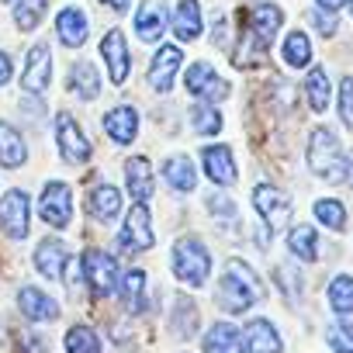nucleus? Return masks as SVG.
Listing matches in <instances>:
<instances>
[{
	"label": "nucleus",
	"instance_id": "nucleus-12",
	"mask_svg": "<svg viewBox=\"0 0 353 353\" xmlns=\"http://www.w3.org/2000/svg\"><path fill=\"white\" fill-rule=\"evenodd\" d=\"M101 56H104V63H108L111 83H125V80H128V70H132V56H128L125 35H121L118 28H111V32L101 39Z\"/></svg>",
	"mask_w": 353,
	"mask_h": 353
},
{
	"label": "nucleus",
	"instance_id": "nucleus-44",
	"mask_svg": "<svg viewBox=\"0 0 353 353\" xmlns=\"http://www.w3.org/2000/svg\"><path fill=\"white\" fill-rule=\"evenodd\" d=\"M315 4H319L322 11H339V8L346 4V0H315Z\"/></svg>",
	"mask_w": 353,
	"mask_h": 353
},
{
	"label": "nucleus",
	"instance_id": "nucleus-17",
	"mask_svg": "<svg viewBox=\"0 0 353 353\" xmlns=\"http://www.w3.org/2000/svg\"><path fill=\"white\" fill-rule=\"evenodd\" d=\"M104 132H108L118 145L132 142V139L139 135V111H135V108H128V104L111 108V111L104 114Z\"/></svg>",
	"mask_w": 353,
	"mask_h": 353
},
{
	"label": "nucleus",
	"instance_id": "nucleus-26",
	"mask_svg": "<svg viewBox=\"0 0 353 353\" xmlns=\"http://www.w3.org/2000/svg\"><path fill=\"white\" fill-rule=\"evenodd\" d=\"M87 208H90V215H94L97 222H111V219L121 212V194H118V188H111V184H97V188L90 191Z\"/></svg>",
	"mask_w": 353,
	"mask_h": 353
},
{
	"label": "nucleus",
	"instance_id": "nucleus-33",
	"mask_svg": "<svg viewBox=\"0 0 353 353\" xmlns=\"http://www.w3.org/2000/svg\"><path fill=\"white\" fill-rule=\"evenodd\" d=\"M329 305H332V312H339V315L353 312V277H350V274L332 277V284H329Z\"/></svg>",
	"mask_w": 353,
	"mask_h": 353
},
{
	"label": "nucleus",
	"instance_id": "nucleus-19",
	"mask_svg": "<svg viewBox=\"0 0 353 353\" xmlns=\"http://www.w3.org/2000/svg\"><path fill=\"white\" fill-rule=\"evenodd\" d=\"M243 343H246V353H281V336H277L274 322H267V319H253L243 329Z\"/></svg>",
	"mask_w": 353,
	"mask_h": 353
},
{
	"label": "nucleus",
	"instance_id": "nucleus-2",
	"mask_svg": "<svg viewBox=\"0 0 353 353\" xmlns=\"http://www.w3.org/2000/svg\"><path fill=\"white\" fill-rule=\"evenodd\" d=\"M308 166L315 176H325L329 184H343L350 181V159L343 156L339 149V139L332 128H312V139H308Z\"/></svg>",
	"mask_w": 353,
	"mask_h": 353
},
{
	"label": "nucleus",
	"instance_id": "nucleus-41",
	"mask_svg": "<svg viewBox=\"0 0 353 353\" xmlns=\"http://www.w3.org/2000/svg\"><path fill=\"white\" fill-rule=\"evenodd\" d=\"M312 25H315V32L319 35H336V18H332V11H322V8H315L312 11Z\"/></svg>",
	"mask_w": 353,
	"mask_h": 353
},
{
	"label": "nucleus",
	"instance_id": "nucleus-4",
	"mask_svg": "<svg viewBox=\"0 0 353 353\" xmlns=\"http://www.w3.org/2000/svg\"><path fill=\"white\" fill-rule=\"evenodd\" d=\"M80 270H83V281L90 288L94 298H111L114 288H118V267H114V256L101 253V250H87L83 260H80Z\"/></svg>",
	"mask_w": 353,
	"mask_h": 353
},
{
	"label": "nucleus",
	"instance_id": "nucleus-30",
	"mask_svg": "<svg viewBox=\"0 0 353 353\" xmlns=\"http://www.w3.org/2000/svg\"><path fill=\"white\" fill-rule=\"evenodd\" d=\"M284 63L294 66V70H305L312 63V42H308L305 32H291L284 39Z\"/></svg>",
	"mask_w": 353,
	"mask_h": 353
},
{
	"label": "nucleus",
	"instance_id": "nucleus-39",
	"mask_svg": "<svg viewBox=\"0 0 353 353\" xmlns=\"http://www.w3.org/2000/svg\"><path fill=\"white\" fill-rule=\"evenodd\" d=\"M194 325H198V308L191 305V301H181L176 305V319H173V329H176V336H194Z\"/></svg>",
	"mask_w": 353,
	"mask_h": 353
},
{
	"label": "nucleus",
	"instance_id": "nucleus-14",
	"mask_svg": "<svg viewBox=\"0 0 353 353\" xmlns=\"http://www.w3.org/2000/svg\"><path fill=\"white\" fill-rule=\"evenodd\" d=\"M181 66H184V52L181 49L176 46H159V52L152 56V66H149V83L159 94H166L173 87V77H176Z\"/></svg>",
	"mask_w": 353,
	"mask_h": 353
},
{
	"label": "nucleus",
	"instance_id": "nucleus-13",
	"mask_svg": "<svg viewBox=\"0 0 353 353\" xmlns=\"http://www.w3.org/2000/svg\"><path fill=\"white\" fill-rule=\"evenodd\" d=\"M52 80V52L49 46H32L28 49V63H25V77H21V87L28 94H42Z\"/></svg>",
	"mask_w": 353,
	"mask_h": 353
},
{
	"label": "nucleus",
	"instance_id": "nucleus-36",
	"mask_svg": "<svg viewBox=\"0 0 353 353\" xmlns=\"http://www.w3.org/2000/svg\"><path fill=\"white\" fill-rule=\"evenodd\" d=\"M46 4H49V0H18V4H14V21H18V28H21V32H32V28L42 21Z\"/></svg>",
	"mask_w": 353,
	"mask_h": 353
},
{
	"label": "nucleus",
	"instance_id": "nucleus-9",
	"mask_svg": "<svg viewBox=\"0 0 353 353\" xmlns=\"http://www.w3.org/2000/svg\"><path fill=\"white\" fill-rule=\"evenodd\" d=\"M0 225H4L8 239L21 243L28 236V194L25 191H8L0 201Z\"/></svg>",
	"mask_w": 353,
	"mask_h": 353
},
{
	"label": "nucleus",
	"instance_id": "nucleus-28",
	"mask_svg": "<svg viewBox=\"0 0 353 353\" xmlns=\"http://www.w3.org/2000/svg\"><path fill=\"white\" fill-rule=\"evenodd\" d=\"M70 90H73L77 97H83V101H94V97L101 94V77H97V70H94L90 63H77V66L70 70Z\"/></svg>",
	"mask_w": 353,
	"mask_h": 353
},
{
	"label": "nucleus",
	"instance_id": "nucleus-29",
	"mask_svg": "<svg viewBox=\"0 0 353 353\" xmlns=\"http://www.w3.org/2000/svg\"><path fill=\"white\" fill-rule=\"evenodd\" d=\"M288 250L298 260H305V263L319 260V236H315V229L312 225H294L291 236H288Z\"/></svg>",
	"mask_w": 353,
	"mask_h": 353
},
{
	"label": "nucleus",
	"instance_id": "nucleus-18",
	"mask_svg": "<svg viewBox=\"0 0 353 353\" xmlns=\"http://www.w3.org/2000/svg\"><path fill=\"white\" fill-rule=\"evenodd\" d=\"M125 184H128V191H132V198L139 205H149V198H152V163L145 156H132L128 159Z\"/></svg>",
	"mask_w": 353,
	"mask_h": 353
},
{
	"label": "nucleus",
	"instance_id": "nucleus-8",
	"mask_svg": "<svg viewBox=\"0 0 353 353\" xmlns=\"http://www.w3.org/2000/svg\"><path fill=\"white\" fill-rule=\"evenodd\" d=\"M253 205H256V212H260V219L267 222L270 232H277V229H284L291 222V201L270 184H260L253 191Z\"/></svg>",
	"mask_w": 353,
	"mask_h": 353
},
{
	"label": "nucleus",
	"instance_id": "nucleus-32",
	"mask_svg": "<svg viewBox=\"0 0 353 353\" xmlns=\"http://www.w3.org/2000/svg\"><path fill=\"white\" fill-rule=\"evenodd\" d=\"M121 298H125V305H128L135 315L145 308V274H142V270H128V274L121 277Z\"/></svg>",
	"mask_w": 353,
	"mask_h": 353
},
{
	"label": "nucleus",
	"instance_id": "nucleus-5",
	"mask_svg": "<svg viewBox=\"0 0 353 353\" xmlns=\"http://www.w3.org/2000/svg\"><path fill=\"white\" fill-rule=\"evenodd\" d=\"M39 215L46 219V225L52 229H66L70 215H73V191L63 181H49L42 198H39Z\"/></svg>",
	"mask_w": 353,
	"mask_h": 353
},
{
	"label": "nucleus",
	"instance_id": "nucleus-42",
	"mask_svg": "<svg viewBox=\"0 0 353 353\" xmlns=\"http://www.w3.org/2000/svg\"><path fill=\"white\" fill-rule=\"evenodd\" d=\"M208 208H212V212H222L219 219H232V215H236V205H232V201H229V198H225L222 191L208 194Z\"/></svg>",
	"mask_w": 353,
	"mask_h": 353
},
{
	"label": "nucleus",
	"instance_id": "nucleus-16",
	"mask_svg": "<svg viewBox=\"0 0 353 353\" xmlns=\"http://www.w3.org/2000/svg\"><path fill=\"white\" fill-rule=\"evenodd\" d=\"M281 25H284V14H281V8H274V4H256V8L250 11V35H253L263 49H270V42L277 39Z\"/></svg>",
	"mask_w": 353,
	"mask_h": 353
},
{
	"label": "nucleus",
	"instance_id": "nucleus-34",
	"mask_svg": "<svg viewBox=\"0 0 353 353\" xmlns=\"http://www.w3.org/2000/svg\"><path fill=\"white\" fill-rule=\"evenodd\" d=\"M191 125H194L198 135H215V132H222V114H219L215 104H194L191 108Z\"/></svg>",
	"mask_w": 353,
	"mask_h": 353
},
{
	"label": "nucleus",
	"instance_id": "nucleus-31",
	"mask_svg": "<svg viewBox=\"0 0 353 353\" xmlns=\"http://www.w3.org/2000/svg\"><path fill=\"white\" fill-rule=\"evenodd\" d=\"M305 94H308V108L312 111H325L329 108V73L322 66H315L305 80Z\"/></svg>",
	"mask_w": 353,
	"mask_h": 353
},
{
	"label": "nucleus",
	"instance_id": "nucleus-37",
	"mask_svg": "<svg viewBox=\"0 0 353 353\" xmlns=\"http://www.w3.org/2000/svg\"><path fill=\"white\" fill-rule=\"evenodd\" d=\"M325 343L332 353H353V322H332L325 329Z\"/></svg>",
	"mask_w": 353,
	"mask_h": 353
},
{
	"label": "nucleus",
	"instance_id": "nucleus-40",
	"mask_svg": "<svg viewBox=\"0 0 353 353\" xmlns=\"http://www.w3.org/2000/svg\"><path fill=\"white\" fill-rule=\"evenodd\" d=\"M339 118H343V125L353 132V77H346V80L339 83Z\"/></svg>",
	"mask_w": 353,
	"mask_h": 353
},
{
	"label": "nucleus",
	"instance_id": "nucleus-22",
	"mask_svg": "<svg viewBox=\"0 0 353 353\" xmlns=\"http://www.w3.org/2000/svg\"><path fill=\"white\" fill-rule=\"evenodd\" d=\"M18 305H21V312H25L32 322H49V319H59V305H56V301H52L46 291H39V288H21Z\"/></svg>",
	"mask_w": 353,
	"mask_h": 353
},
{
	"label": "nucleus",
	"instance_id": "nucleus-1",
	"mask_svg": "<svg viewBox=\"0 0 353 353\" xmlns=\"http://www.w3.org/2000/svg\"><path fill=\"white\" fill-rule=\"evenodd\" d=\"M260 298H263V281L253 274V267L243 260H229V267L219 281V305L225 312H246Z\"/></svg>",
	"mask_w": 353,
	"mask_h": 353
},
{
	"label": "nucleus",
	"instance_id": "nucleus-45",
	"mask_svg": "<svg viewBox=\"0 0 353 353\" xmlns=\"http://www.w3.org/2000/svg\"><path fill=\"white\" fill-rule=\"evenodd\" d=\"M101 4H108L111 11H125V8L132 4V0H101Z\"/></svg>",
	"mask_w": 353,
	"mask_h": 353
},
{
	"label": "nucleus",
	"instance_id": "nucleus-15",
	"mask_svg": "<svg viewBox=\"0 0 353 353\" xmlns=\"http://www.w3.org/2000/svg\"><path fill=\"white\" fill-rule=\"evenodd\" d=\"M166 0H145L135 11V35L142 42H159V35L166 32Z\"/></svg>",
	"mask_w": 353,
	"mask_h": 353
},
{
	"label": "nucleus",
	"instance_id": "nucleus-21",
	"mask_svg": "<svg viewBox=\"0 0 353 353\" xmlns=\"http://www.w3.org/2000/svg\"><path fill=\"white\" fill-rule=\"evenodd\" d=\"M66 260H70V253H66L63 239H42V246L35 250V267H39V274L49 277V281L63 277Z\"/></svg>",
	"mask_w": 353,
	"mask_h": 353
},
{
	"label": "nucleus",
	"instance_id": "nucleus-27",
	"mask_svg": "<svg viewBox=\"0 0 353 353\" xmlns=\"http://www.w3.org/2000/svg\"><path fill=\"white\" fill-rule=\"evenodd\" d=\"M25 156H28V149H25V139H21V132L14 128V125H8V121H0V166H21L25 163Z\"/></svg>",
	"mask_w": 353,
	"mask_h": 353
},
{
	"label": "nucleus",
	"instance_id": "nucleus-38",
	"mask_svg": "<svg viewBox=\"0 0 353 353\" xmlns=\"http://www.w3.org/2000/svg\"><path fill=\"white\" fill-rule=\"evenodd\" d=\"M315 219L325 225V229H332V232H339L343 225H346V208L339 205V201H315Z\"/></svg>",
	"mask_w": 353,
	"mask_h": 353
},
{
	"label": "nucleus",
	"instance_id": "nucleus-6",
	"mask_svg": "<svg viewBox=\"0 0 353 353\" xmlns=\"http://www.w3.org/2000/svg\"><path fill=\"white\" fill-rule=\"evenodd\" d=\"M118 243H121L128 253H142V250H149V246L156 243L152 215H149V208H145V205H139V201L132 205V212L125 215V225H121Z\"/></svg>",
	"mask_w": 353,
	"mask_h": 353
},
{
	"label": "nucleus",
	"instance_id": "nucleus-24",
	"mask_svg": "<svg viewBox=\"0 0 353 353\" xmlns=\"http://www.w3.org/2000/svg\"><path fill=\"white\" fill-rule=\"evenodd\" d=\"M173 35L181 42H194L201 35V8H198V0H181V4H176Z\"/></svg>",
	"mask_w": 353,
	"mask_h": 353
},
{
	"label": "nucleus",
	"instance_id": "nucleus-25",
	"mask_svg": "<svg viewBox=\"0 0 353 353\" xmlns=\"http://www.w3.org/2000/svg\"><path fill=\"white\" fill-rule=\"evenodd\" d=\"M205 353H243V336L232 322H215L205 332Z\"/></svg>",
	"mask_w": 353,
	"mask_h": 353
},
{
	"label": "nucleus",
	"instance_id": "nucleus-43",
	"mask_svg": "<svg viewBox=\"0 0 353 353\" xmlns=\"http://www.w3.org/2000/svg\"><path fill=\"white\" fill-rule=\"evenodd\" d=\"M11 73H14V66H11V56H8V52H0V87H4V83L11 80Z\"/></svg>",
	"mask_w": 353,
	"mask_h": 353
},
{
	"label": "nucleus",
	"instance_id": "nucleus-7",
	"mask_svg": "<svg viewBox=\"0 0 353 353\" xmlns=\"http://www.w3.org/2000/svg\"><path fill=\"white\" fill-rule=\"evenodd\" d=\"M56 142H59V152L66 163H87L90 159V142L83 135V128L77 125L73 114H59L56 118Z\"/></svg>",
	"mask_w": 353,
	"mask_h": 353
},
{
	"label": "nucleus",
	"instance_id": "nucleus-20",
	"mask_svg": "<svg viewBox=\"0 0 353 353\" xmlns=\"http://www.w3.org/2000/svg\"><path fill=\"white\" fill-rule=\"evenodd\" d=\"M56 32H59V42H63V46L80 49V46L87 42V32H90L87 14H83L80 8H66V11H59V18H56Z\"/></svg>",
	"mask_w": 353,
	"mask_h": 353
},
{
	"label": "nucleus",
	"instance_id": "nucleus-35",
	"mask_svg": "<svg viewBox=\"0 0 353 353\" xmlns=\"http://www.w3.org/2000/svg\"><path fill=\"white\" fill-rule=\"evenodd\" d=\"M66 350L70 353H101V339L90 325H73L66 332Z\"/></svg>",
	"mask_w": 353,
	"mask_h": 353
},
{
	"label": "nucleus",
	"instance_id": "nucleus-11",
	"mask_svg": "<svg viewBox=\"0 0 353 353\" xmlns=\"http://www.w3.org/2000/svg\"><path fill=\"white\" fill-rule=\"evenodd\" d=\"M201 163H205V173L212 176L215 188H232L239 181V170H236V159H232L229 145H205Z\"/></svg>",
	"mask_w": 353,
	"mask_h": 353
},
{
	"label": "nucleus",
	"instance_id": "nucleus-3",
	"mask_svg": "<svg viewBox=\"0 0 353 353\" xmlns=\"http://www.w3.org/2000/svg\"><path fill=\"white\" fill-rule=\"evenodd\" d=\"M173 270L188 288H201L212 274V253L198 239H181L173 246Z\"/></svg>",
	"mask_w": 353,
	"mask_h": 353
},
{
	"label": "nucleus",
	"instance_id": "nucleus-23",
	"mask_svg": "<svg viewBox=\"0 0 353 353\" xmlns=\"http://www.w3.org/2000/svg\"><path fill=\"white\" fill-rule=\"evenodd\" d=\"M163 176H166V184L173 191H181V194H191L194 184H198V170L188 156H170L166 166H163Z\"/></svg>",
	"mask_w": 353,
	"mask_h": 353
},
{
	"label": "nucleus",
	"instance_id": "nucleus-10",
	"mask_svg": "<svg viewBox=\"0 0 353 353\" xmlns=\"http://www.w3.org/2000/svg\"><path fill=\"white\" fill-rule=\"evenodd\" d=\"M184 83H188V90H191L194 97H205V101H222V97H229V83H225L208 63H191Z\"/></svg>",
	"mask_w": 353,
	"mask_h": 353
}]
</instances>
